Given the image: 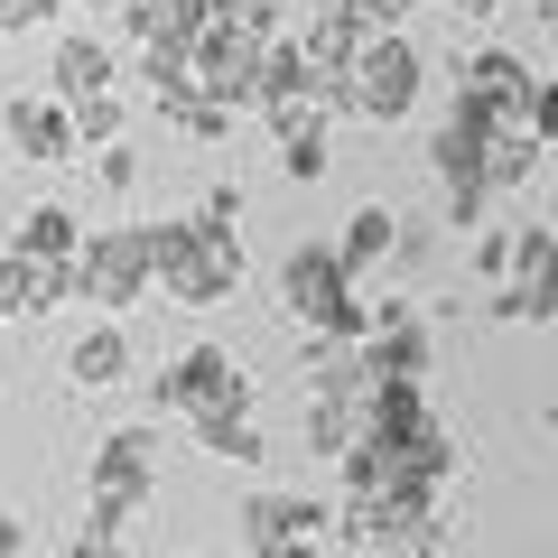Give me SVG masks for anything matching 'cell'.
Returning a JSON list of instances; mask_svg holds the SVG:
<instances>
[{"mask_svg": "<svg viewBox=\"0 0 558 558\" xmlns=\"http://www.w3.org/2000/svg\"><path fill=\"white\" fill-rule=\"evenodd\" d=\"M94 178L112 186V196H131V186H140V149H131V140H112V149H94Z\"/></svg>", "mask_w": 558, "mask_h": 558, "instance_id": "cell-27", "label": "cell"}, {"mask_svg": "<svg viewBox=\"0 0 558 558\" xmlns=\"http://www.w3.org/2000/svg\"><path fill=\"white\" fill-rule=\"evenodd\" d=\"M75 299V260H38V252H0V326L57 317Z\"/></svg>", "mask_w": 558, "mask_h": 558, "instance_id": "cell-14", "label": "cell"}, {"mask_svg": "<svg viewBox=\"0 0 558 558\" xmlns=\"http://www.w3.org/2000/svg\"><path fill=\"white\" fill-rule=\"evenodd\" d=\"M121 20H131L140 57H196L205 28H215V0H131Z\"/></svg>", "mask_w": 558, "mask_h": 558, "instance_id": "cell-15", "label": "cell"}, {"mask_svg": "<svg viewBox=\"0 0 558 558\" xmlns=\"http://www.w3.org/2000/svg\"><path fill=\"white\" fill-rule=\"evenodd\" d=\"M84 10H131V0H84Z\"/></svg>", "mask_w": 558, "mask_h": 558, "instance_id": "cell-36", "label": "cell"}, {"mask_svg": "<svg viewBox=\"0 0 558 558\" xmlns=\"http://www.w3.org/2000/svg\"><path fill=\"white\" fill-rule=\"evenodd\" d=\"M494 317L502 326H549L558 317V233H549V223H521L512 279L494 289Z\"/></svg>", "mask_w": 558, "mask_h": 558, "instance_id": "cell-11", "label": "cell"}, {"mask_svg": "<svg viewBox=\"0 0 558 558\" xmlns=\"http://www.w3.org/2000/svg\"><path fill=\"white\" fill-rule=\"evenodd\" d=\"M186 428H196V447H205V457H223V465H260V457H270V438H260L252 400H223V410L186 418Z\"/></svg>", "mask_w": 558, "mask_h": 558, "instance_id": "cell-19", "label": "cell"}, {"mask_svg": "<svg viewBox=\"0 0 558 558\" xmlns=\"http://www.w3.org/2000/svg\"><path fill=\"white\" fill-rule=\"evenodd\" d=\"M10 252H38V260H75L84 252V223L65 215V205H28L20 233H10Z\"/></svg>", "mask_w": 558, "mask_h": 558, "instance_id": "cell-22", "label": "cell"}, {"mask_svg": "<svg viewBox=\"0 0 558 558\" xmlns=\"http://www.w3.org/2000/svg\"><path fill=\"white\" fill-rule=\"evenodd\" d=\"M539 428H549V438H558V400H549V410H539Z\"/></svg>", "mask_w": 558, "mask_h": 558, "instance_id": "cell-35", "label": "cell"}, {"mask_svg": "<svg viewBox=\"0 0 558 558\" xmlns=\"http://www.w3.org/2000/svg\"><path fill=\"white\" fill-rule=\"evenodd\" d=\"M363 363H373V381H428V363H438L428 307H418V299H381L373 307V336H363Z\"/></svg>", "mask_w": 558, "mask_h": 558, "instance_id": "cell-12", "label": "cell"}, {"mask_svg": "<svg viewBox=\"0 0 558 558\" xmlns=\"http://www.w3.org/2000/svg\"><path fill=\"white\" fill-rule=\"evenodd\" d=\"M549 558H558V549H549Z\"/></svg>", "mask_w": 558, "mask_h": 558, "instance_id": "cell-39", "label": "cell"}, {"mask_svg": "<svg viewBox=\"0 0 558 558\" xmlns=\"http://www.w3.org/2000/svg\"><path fill=\"white\" fill-rule=\"evenodd\" d=\"M65 112H75V140H84V149H112V140L131 131V102H121V94H94V102H65Z\"/></svg>", "mask_w": 558, "mask_h": 558, "instance_id": "cell-25", "label": "cell"}, {"mask_svg": "<svg viewBox=\"0 0 558 558\" xmlns=\"http://www.w3.org/2000/svg\"><path fill=\"white\" fill-rule=\"evenodd\" d=\"M149 102H159L186 140H223V131H233V112H223V102H205V84H159Z\"/></svg>", "mask_w": 558, "mask_h": 558, "instance_id": "cell-23", "label": "cell"}, {"mask_svg": "<svg viewBox=\"0 0 558 558\" xmlns=\"http://www.w3.org/2000/svg\"><path fill=\"white\" fill-rule=\"evenodd\" d=\"M391 252H400V215H391V205H354V215H344V233H336V260L363 279V270H381Z\"/></svg>", "mask_w": 558, "mask_h": 558, "instance_id": "cell-20", "label": "cell"}, {"mask_svg": "<svg viewBox=\"0 0 558 558\" xmlns=\"http://www.w3.org/2000/svg\"><path fill=\"white\" fill-rule=\"evenodd\" d=\"M531 131H539V140H549V149H558V75L539 84V112H531Z\"/></svg>", "mask_w": 558, "mask_h": 558, "instance_id": "cell-30", "label": "cell"}, {"mask_svg": "<svg viewBox=\"0 0 558 558\" xmlns=\"http://www.w3.org/2000/svg\"><path fill=\"white\" fill-rule=\"evenodd\" d=\"M539 159H549V140H539V131H494V159H484L494 196H502V186H531V178H539Z\"/></svg>", "mask_w": 558, "mask_h": 558, "instance_id": "cell-24", "label": "cell"}, {"mask_svg": "<svg viewBox=\"0 0 558 558\" xmlns=\"http://www.w3.org/2000/svg\"><path fill=\"white\" fill-rule=\"evenodd\" d=\"M20 549H28V521L10 512V502H0V558H20Z\"/></svg>", "mask_w": 558, "mask_h": 558, "instance_id": "cell-31", "label": "cell"}, {"mask_svg": "<svg viewBox=\"0 0 558 558\" xmlns=\"http://www.w3.org/2000/svg\"><path fill=\"white\" fill-rule=\"evenodd\" d=\"M512 242H521V223H484V233H475V252H465V260H475L484 289H502V279H512Z\"/></svg>", "mask_w": 558, "mask_h": 558, "instance_id": "cell-26", "label": "cell"}, {"mask_svg": "<svg viewBox=\"0 0 558 558\" xmlns=\"http://www.w3.org/2000/svg\"><path fill=\"white\" fill-rule=\"evenodd\" d=\"M494 10H502V0H447V20H465V28H484Z\"/></svg>", "mask_w": 558, "mask_h": 558, "instance_id": "cell-32", "label": "cell"}, {"mask_svg": "<svg viewBox=\"0 0 558 558\" xmlns=\"http://www.w3.org/2000/svg\"><path fill=\"white\" fill-rule=\"evenodd\" d=\"M149 400H159V410H178V418H205V410H223V400H252V373H242L223 344H186V354L159 363Z\"/></svg>", "mask_w": 558, "mask_h": 558, "instance_id": "cell-8", "label": "cell"}, {"mask_svg": "<svg viewBox=\"0 0 558 558\" xmlns=\"http://www.w3.org/2000/svg\"><path fill=\"white\" fill-rule=\"evenodd\" d=\"M149 233H159V289L178 307H223L242 289V223H215L196 205V215L149 223Z\"/></svg>", "mask_w": 558, "mask_h": 558, "instance_id": "cell-2", "label": "cell"}, {"mask_svg": "<svg viewBox=\"0 0 558 558\" xmlns=\"http://www.w3.org/2000/svg\"><path fill=\"white\" fill-rule=\"evenodd\" d=\"M65 558H121V549H112V539H75V549H65Z\"/></svg>", "mask_w": 558, "mask_h": 558, "instance_id": "cell-33", "label": "cell"}, {"mask_svg": "<svg viewBox=\"0 0 558 558\" xmlns=\"http://www.w3.org/2000/svg\"><path fill=\"white\" fill-rule=\"evenodd\" d=\"M391 558H438V539H410V549H391Z\"/></svg>", "mask_w": 558, "mask_h": 558, "instance_id": "cell-34", "label": "cell"}, {"mask_svg": "<svg viewBox=\"0 0 558 558\" xmlns=\"http://www.w3.org/2000/svg\"><path fill=\"white\" fill-rule=\"evenodd\" d=\"M418 94H428V57H418V38L381 28V38L363 47V65H354V112L373 121V131H391V121L418 112Z\"/></svg>", "mask_w": 558, "mask_h": 558, "instance_id": "cell-6", "label": "cell"}, {"mask_svg": "<svg viewBox=\"0 0 558 558\" xmlns=\"http://www.w3.org/2000/svg\"><path fill=\"white\" fill-rule=\"evenodd\" d=\"M457 112L494 121V131H531L539 75L512 57V47H465V57H457Z\"/></svg>", "mask_w": 558, "mask_h": 558, "instance_id": "cell-5", "label": "cell"}, {"mask_svg": "<svg viewBox=\"0 0 558 558\" xmlns=\"http://www.w3.org/2000/svg\"><path fill=\"white\" fill-rule=\"evenodd\" d=\"M270 131H279V178L317 186L326 178V112H270Z\"/></svg>", "mask_w": 558, "mask_h": 558, "instance_id": "cell-21", "label": "cell"}, {"mask_svg": "<svg viewBox=\"0 0 558 558\" xmlns=\"http://www.w3.org/2000/svg\"><path fill=\"white\" fill-rule=\"evenodd\" d=\"M0 159H10V149H0Z\"/></svg>", "mask_w": 558, "mask_h": 558, "instance_id": "cell-37", "label": "cell"}, {"mask_svg": "<svg viewBox=\"0 0 558 558\" xmlns=\"http://www.w3.org/2000/svg\"><path fill=\"white\" fill-rule=\"evenodd\" d=\"M149 289H159V233H149V223L84 233V252H75V299L94 307V317H121V307H140Z\"/></svg>", "mask_w": 558, "mask_h": 558, "instance_id": "cell-4", "label": "cell"}, {"mask_svg": "<svg viewBox=\"0 0 558 558\" xmlns=\"http://www.w3.org/2000/svg\"><path fill=\"white\" fill-rule=\"evenodd\" d=\"M233 521H242V549H252V558H289V549H307V539L336 531V512H326V502H307V494H270V484H252Z\"/></svg>", "mask_w": 558, "mask_h": 558, "instance_id": "cell-10", "label": "cell"}, {"mask_svg": "<svg viewBox=\"0 0 558 558\" xmlns=\"http://www.w3.org/2000/svg\"><path fill=\"white\" fill-rule=\"evenodd\" d=\"M159 475H168V447H159V428H112V438L94 447V502L149 512V502H159Z\"/></svg>", "mask_w": 558, "mask_h": 558, "instance_id": "cell-9", "label": "cell"}, {"mask_svg": "<svg viewBox=\"0 0 558 558\" xmlns=\"http://www.w3.org/2000/svg\"><path fill=\"white\" fill-rule=\"evenodd\" d=\"M549 75H558V65H549Z\"/></svg>", "mask_w": 558, "mask_h": 558, "instance_id": "cell-38", "label": "cell"}, {"mask_svg": "<svg viewBox=\"0 0 558 558\" xmlns=\"http://www.w3.org/2000/svg\"><path fill=\"white\" fill-rule=\"evenodd\" d=\"M363 400L373 391H307V457L344 465L363 447Z\"/></svg>", "mask_w": 558, "mask_h": 558, "instance_id": "cell-17", "label": "cell"}, {"mask_svg": "<svg viewBox=\"0 0 558 558\" xmlns=\"http://www.w3.org/2000/svg\"><path fill=\"white\" fill-rule=\"evenodd\" d=\"M484 159H494V121H475V112L447 102V121L428 131V168H438V215L457 223L465 242H475L484 215H494V178H484Z\"/></svg>", "mask_w": 558, "mask_h": 558, "instance_id": "cell-3", "label": "cell"}, {"mask_svg": "<svg viewBox=\"0 0 558 558\" xmlns=\"http://www.w3.org/2000/svg\"><path fill=\"white\" fill-rule=\"evenodd\" d=\"M270 47H279V38H252V28L215 20V28H205V47H196V84H205V102H223V112H260Z\"/></svg>", "mask_w": 558, "mask_h": 558, "instance_id": "cell-7", "label": "cell"}, {"mask_svg": "<svg viewBox=\"0 0 558 558\" xmlns=\"http://www.w3.org/2000/svg\"><path fill=\"white\" fill-rule=\"evenodd\" d=\"M57 10H65V0H0V20H10V28H38V20H57Z\"/></svg>", "mask_w": 558, "mask_h": 558, "instance_id": "cell-28", "label": "cell"}, {"mask_svg": "<svg viewBox=\"0 0 558 558\" xmlns=\"http://www.w3.org/2000/svg\"><path fill=\"white\" fill-rule=\"evenodd\" d=\"M0 149L20 168H65L84 140H75V112H65L57 94H10L0 102Z\"/></svg>", "mask_w": 558, "mask_h": 558, "instance_id": "cell-13", "label": "cell"}, {"mask_svg": "<svg viewBox=\"0 0 558 558\" xmlns=\"http://www.w3.org/2000/svg\"><path fill=\"white\" fill-rule=\"evenodd\" d=\"M65 381H75V391H112V381H131V336H121L112 317H94L75 344H65Z\"/></svg>", "mask_w": 558, "mask_h": 558, "instance_id": "cell-16", "label": "cell"}, {"mask_svg": "<svg viewBox=\"0 0 558 558\" xmlns=\"http://www.w3.org/2000/svg\"><path fill=\"white\" fill-rule=\"evenodd\" d=\"M205 215H215V223H242V186H233V178L205 186Z\"/></svg>", "mask_w": 558, "mask_h": 558, "instance_id": "cell-29", "label": "cell"}, {"mask_svg": "<svg viewBox=\"0 0 558 558\" xmlns=\"http://www.w3.org/2000/svg\"><path fill=\"white\" fill-rule=\"evenodd\" d=\"M47 84H57V102H94V94H112V47H102L94 28L57 38V57H47Z\"/></svg>", "mask_w": 558, "mask_h": 558, "instance_id": "cell-18", "label": "cell"}, {"mask_svg": "<svg viewBox=\"0 0 558 558\" xmlns=\"http://www.w3.org/2000/svg\"><path fill=\"white\" fill-rule=\"evenodd\" d=\"M279 307L317 344H363L373 336V307H363L354 270L336 260V242H289V260H279Z\"/></svg>", "mask_w": 558, "mask_h": 558, "instance_id": "cell-1", "label": "cell"}]
</instances>
